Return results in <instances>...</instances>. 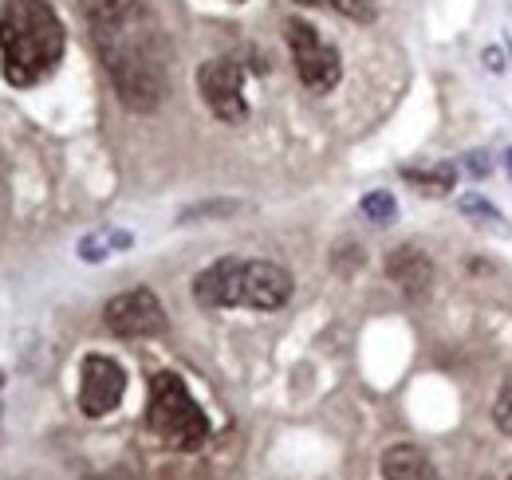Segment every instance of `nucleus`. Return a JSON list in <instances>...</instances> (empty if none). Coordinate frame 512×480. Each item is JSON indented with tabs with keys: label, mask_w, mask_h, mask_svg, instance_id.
Listing matches in <instances>:
<instances>
[{
	"label": "nucleus",
	"mask_w": 512,
	"mask_h": 480,
	"mask_svg": "<svg viewBox=\"0 0 512 480\" xmlns=\"http://www.w3.org/2000/svg\"><path fill=\"white\" fill-rule=\"evenodd\" d=\"M95 52L127 111L150 115L170 91V48L150 0H79Z\"/></svg>",
	"instance_id": "nucleus-1"
},
{
	"label": "nucleus",
	"mask_w": 512,
	"mask_h": 480,
	"mask_svg": "<svg viewBox=\"0 0 512 480\" xmlns=\"http://www.w3.org/2000/svg\"><path fill=\"white\" fill-rule=\"evenodd\" d=\"M67 32L48 0H8L0 8V75L28 91L56 75L64 60Z\"/></svg>",
	"instance_id": "nucleus-2"
},
{
	"label": "nucleus",
	"mask_w": 512,
	"mask_h": 480,
	"mask_svg": "<svg viewBox=\"0 0 512 480\" xmlns=\"http://www.w3.org/2000/svg\"><path fill=\"white\" fill-rule=\"evenodd\" d=\"M193 300L209 311L221 307H253V311H276L292 300V276L288 268L272 260H241L225 256L197 272L193 280Z\"/></svg>",
	"instance_id": "nucleus-3"
},
{
	"label": "nucleus",
	"mask_w": 512,
	"mask_h": 480,
	"mask_svg": "<svg viewBox=\"0 0 512 480\" xmlns=\"http://www.w3.org/2000/svg\"><path fill=\"white\" fill-rule=\"evenodd\" d=\"M146 429L178 449V453H197L205 449L213 425L205 418V410L197 406V398L190 394L186 378L174 374V370H162L150 378V402H146Z\"/></svg>",
	"instance_id": "nucleus-4"
},
{
	"label": "nucleus",
	"mask_w": 512,
	"mask_h": 480,
	"mask_svg": "<svg viewBox=\"0 0 512 480\" xmlns=\"http://www.w3.org/2000/svg\"><path fill=\"white\" fill-rule=\"evenodd\" d=\"M284 40H288V52H292V63H296V75H300V83H304L308 91L327 95V91L339 87V79H343V60H339V52L323 40L316 24L292 16V20H284Z\"/></svg>",
	"instance_id": "nucleus-5"
},
{
	"label": "nucleus",
	"mask_w": 512,
	"mask_h": 480,
	"mask_svg": "<svg viewBox=\"0 0 512 480\" xmlns=\"http://www.w3.org/2000/svg\"><path fill=\"white\" fill-rule=\"evenodd\" d=\"M197 91L205 99V107L221 122L237 126L249 119V99H245V63L241 60H209L197 67Z\"/></svg>",
	"instance_id": "nucleus-6"
},
{
	"label": "nucleus",
	"mask_w": 512,
	"mask_h": 480,
	"mask_svg": "<svg viewBox=\"0 0 512 480\" xmlns=\"http://www.w3.org/2000/svg\"><path fill=\"white\" fill-rule=\"evenodd\" d=\"M127 394V370L111 355H87L79 366V410L83 418H107L123 406Z\"/></svg>",
	"instance_id": "nucleus-7"
},
{
	"label": "nucleus",
	"mask_w": 512,
	"mask_h": 480,
	"mask_svg": "<svg viewBox=\"0 0 512 480\" xmlns=\"http://www.w3.org/2000/svg\"><path fill=\"white\" fill-rule=\"evenodd\" d=\"M103 323L119 339H154L166 331V307L150 288H130L103 307Z\"/></svg>",
	"instance_id": "nucleus-8"
},
{
	"label": "nucleus",
	"mask_w": 512,
	"mask_h": 480,
	"mask_svg": "<svg viewBox=\"0 0 512 480\" xmlns=\"http://www.w3.org/2000/svg\"><path fill=\"white\" fill-rule=\"evenodd\" d=\"M386 276H390L410 300H422V296L430 292V284H434V264H430V256H426L418 244H402V248H394V252L386 256Z\"/></svg>",
	"instance_id": "nucleus-9"
},
{
	"label": "nucleus",
	"mask_w": 512,
	"mask_h": 480,
	"mask_svg": "<svg viewBox=\"0 0 512 480\" xmlns=\"http://www.w3.org/2000/svg\"><path fill=\"white\" fill-rule=\"evenodd\" d=\"M379 469H383V480H438L430 457L418 445H390Z\"/></svg>",
	"instance_id": "nucleus-10"
},
{
	"label": "nucleus",
	"mask_w": 512,
	"mask_h": 480,
	"mask_svg": "<svg viewBox=\"0 0 512 480\" xmlns=\"http://www.w3.org/2000/svg\"><path fill=\"white\" fill-rule=\"evenodd\" d=\"M402 178L410 181L418 193H434V197H446L449 189H453V178H457V170L442 162V166H426V170H402Z\"/></svg>",
	"instance_id": "nucleus-11"
},
{
	"label": "nucleus",
	"mask_w": 512,
	"mask_h": 480,
	"mask_svg": "<svg viewBox=\"0 0 512 480\" xmlns=\"http://www.w3.org/2000/svg\"><path fill=\"white\" fill-rule=\"evenodd\" d=\"M130 244V233H115V229H103V233H95V237H87L79 244V256L83 260H103V252L99 248H107V256H111V248H127Z\"/></svg>",
	"instance_id": "nucleus-12"
},
{
	"label": "nucleus",
	"mask_w": 512,
	"mask_h": 480,
	"mask_svg": "<svg viewBox=\"0 0 512 480\" xmlns=\"http://www.w3.org/2000/svg\"><path fill=\"white\" fill-rule=\"evenodd\" d=\"M363 217L367 221H375V225H386V221H394V213H398V201L390 197V189H375V193H367L363 197Z\"/></svg>",
	"instance_id": "nucleus-13"
},
{
	"label": "nucleus",
	"mask_w": 512,
	"mask_h": 480,
	"mask_svg": "<svg viewBox=\"0 0 512 480\" xmlns=\"http://www.w3.org/2000/svg\"><path fill=\"white\" fill-rule=\"evenodd\" d=\"M296 4H308V8H335L351 20H371L375 16V0H296Z\"/></svg>",
	"instance_id": "nucleus-14"
},
{
	"label": "nucleus",
	"mask_w": 512,
	"mask_h": 480,
	"mask_svg": "<svg viewBox=\"0 0 512 480\" xmlns=\"http://www.w3.org/2000/svg\"><path fill=\"white\" fill-rule=\"evenodd\" d=\"M461 209H465V213H481V217H489V221H501V213H497L493 205H485L481 197H465V201H461Z\"/></svg>",
	"instance_id": "nucleus-15"
},
{
	"label": "nucleus",
	"mask_w": 512,
	"mask_h": 480,
	"mask_svg": "<svg viewBox=\"0 0 512 480\" xmlns=\"http://www.w3.org/2000/svg\"><path fill=\"white\" fill-rule=\"evenodd\" d=\"M465 166H469V174H477V178H481V174L489 170V162H485V154H465Z\"/></svg>",
	"instance_id": "nucleus-16"
},
{
	"label": "nucleus",
	"mask_w": 512,
	"mask_h": 480,
	"mask_svg": "<svg viewBox=\"0 0 512 480\" xmlns=\"http://www.w3.org/2000/svg\"><path fill=\"white\" fill-rule=\"evenodd\" d=\"M505 162H509V170H512V150H509V154H505Z\"/></svg>",
	"instance_id": "nucleus-17"
},
{
	"label": "nucleus",
	"mask_w": 512,
	"mask_h": 480,
	"mask_svg": "<svg viewBox=\"0 0 512 480\" xmlns=\"http://www.w3.org/2000/svg\"><path fill=\"white\" fill-rule=\"evenodd\" d=\"M0 386H4V374H0Z\"/></svg>",
	"instance_id": "nucleus-18"
},
{
	"label": "nucleus",
	"mask_w": 512,
	"mask_h": 480,
	"mask_svg": "<svg viewBox=\"0 0 512 480\" xmlns=\"http://www.w3.org/2000/svg\"><path fill=\"white\" fill-rule=\"evenodd\" d=\"M233 4H245V0H233Z\"/></svg>",
	"instance_id": "nucleus-19"
},
{
	"label": "nucleus",
	"mask_w": 512,
	"mask_h": 480,
	"mask_svg": "<svg viewBox=\"0 0 512 480\" xmlns=\"http://www.w3.org/2000/svg\"><path fill=\"white\" fill-rule=\"evenodd\" d=\"M509 480H512V477H509Z\"/></svg>",
	"instance_id": "nucleus-20"
}]
</instances>
